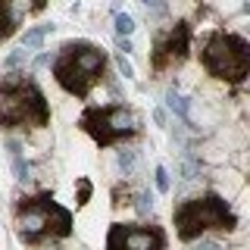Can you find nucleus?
<instances>
[{"label":"nucleus","mask_w":250,"mask_h":250,"mask_svg":"<svg viewBox=\"0 0 250 250\" xmlns=\"http://www.w3.org/2000/svg\"><path fill=\"white\" fill-rule=\"evenodd\" d=\"M47 122H50V106L41 88L25 78V72H10L0 78V125L44 128Z\"/></svg>","instance_id":"f257e3e1"},{"label":"nucleus","mask_w":250,"mask_h":250,"mask_svg":"<svg viewBox=\"0 0 250 250\" xmlns=\"http://www.w3.org/2000/svg\"><path fill=\"white\" fill-rule=\"evenodd\" d=\"M106 66V53L88 41H69L60 47V57L53 60V78L66 94L84 100L97 84L100 72Z\"/></svg>","instance_id":"f03ea898"},{"label":"nucleus","mask_w":250,"mask_h":250,"mask_svg":"<svg viewBox=\"0 0 250 250\" xmlns=\"http://www.w3.org/2000/svg\"><path fill=\"white\" fill-rule=\"evenodd\" d=\"M16 213H19V219H16L19 238L25 241V244H38L47 234L66 238V234L72 231V213H69L66 207H60L53 197H47V194L44 197H22Z\"/></svg>","instance_id":"7ed1b4c3"},{"label":"nucleus","mask_w":250,"mask_h":250,"mask_svg":"<svg viewBox=\"0 0 250 250\" xmlns=\"http://www.w3.org/2000/svg\"><path fill=\"white\" fill-rule=\"evenodd\" d=\"M200 60H203V69L219 82L238 84L250 75V44L238 35H225V31L213 35L203 47Z\"/></svg>","instance_id":"20e7f679"},{"label":"nucleus","mask_w":250,"mask_h":250,"mask_svg":"<svg viewBox=\"0 0 250 250\" xmlns=\"http://www.w3.org/2000/svg\"><path fill=\"white\" fill-rule=\"evenodd\" d=\"M207 229H234V213L216 194L191 197L175 209V231L182 241H197Z\"/></svg>","instance_id":"39448f33"},{"label":"nucleus","mask_w":250,"mask_h":250,"mask_svg":"<svg viewBox=\"0 0 250 250\" xmlns=\"http://www.w3.org/2000/svg\"><path fill=\"white\" fill-rule=\"evenodd\" d=\"M138 116L128 106H94L82 116V128L97 141L100 147H109L122 138L138 135Z\"/></svg>","instance_id":"423d86ee"},{"label":"nucleus","mask_w":250,"mask_h":250,"mask_svg":"<svg viewBox=\"0 0 250 250\" xmlns=\"http://www.w3.org/2000/svg\"><path fill=\"white\" fill-rule=\"evenodd\" d=\"M106 250H166V234L153 225L116 222L106 234Z\"/></svg>","instance_id":"0eeeda50"},{"label":"nucleus","mask_w":250,"mask_h":250,"mask_svg":"<svg viewBox=\"0 0 250 250\" xmlns=\"http://www.w3.org/2000/svg\"><path fill=\"white\" fill-rule=\"evenodd\" d=\"M188 47H191V28L185 25V22H178V25H172V31L166 38H160L156 41V50H153V69H166L172 62H182L188 57Z\"/></svg>","instance_id":"6e6552de"},{"label":"nucleus","mask_w":250,"mask_h":250,"mask_svg":"<svg viewBox=\"0 0 250 250\" xmlns=\"http://www.w3.org/2000/svg\"><path fill=\"white\" fill-rule=\"evenodd\" d=\"M166 106H169L172 113L178 116V119L191 122V106H188V100H185V97H182L178 91H166Z\"/></svg>","instance_id":"1a4fd4ad"},{"label":"nucleus","mask_w":250,"mask_h":250,"mask_svg":"<svg viewBox=\"0 0 250 250\" xmlns=\"http://www.w3.org/2000/svg\"><path fill=\"white\" fill-rule=\"evenodd\" d=\"M57 25H38V28H28L25 35H22V47H28V50H38V47L44 44V38L50 35V31Z\"/></svg>","instance_id":"9d476101"},{"label":"nucleus","mask_w":250,"mask_h":250,"mask_svg":"<svg viewBox=\"0 0 250 250\" xmlns=\"http://www.w3.org/2000/svg\"><path fill=\"white\" fill-rule=\"evenodd\" d=\"M16 19H19V16H16L10 6L0 0V41H6V38L16 31Z\"/></svg>","instance_id":"9b49d317"},{"label":"nucleus","mask_w":250,"mask_h":250,"mask_svg":"<svg viewBox=\"0 0 250 250\" xmlns=\"http://www.w3.org/2000/svg\"><path fill=\"white\" fill-rule=\"evenodd\" d=\"M135 163H138V153L135 150H119V153H116V166H119L122 175H131Z\"/></svg>","instance_id":"f8f14e48"},{"label":"nucleus","mask_w":250,"mask_h":250,"mask_svg":"<svg viewBox=\"0 0 250 250\" xmlns=\"http://www.w3.org/2000/svg\"><path fill=\"white\" fill-rule=\"evenodd\" d=\"M131 31H135V19H131L128 13H116V35H119V38H128Z\"/></svg>","instance_id":"ddd939ff"},{"label":"nucleus","mask_w":250,"mask_h":250,"mask_svg":"<svg viewBox=\"0 0 250 250\" xmlns=\"http://www.w3.org/2000/svg\"><path fill=\"white\" fill-rule=\"evenodd\" d=\"M10 156H13V175L19 178V182H25V178H28V163L22 160V150H16Z\"/></svg>","instance_id":"4468645a"},{"label":"nucleus","mask_w":250,"mask_h":250,"mask_svg":"<svg viewBox=\"0 0 250 250\" xmlns=\"http://www.w3.org/2000/svg\"><path fill=\"white\" fill-rule=\"evenodd\" d=\"M197 175H200V163L191 160V156H185V160H182V178L191 182V178H197Z\"/></svg>","instance_id":"2eb2a0df"},{"label":"nucleus","mask_w":250,"mask_h":250,"mask_svg":"<svg viewBox=\"0 0 250 250\" xmlns=\"http://www.w3.org/2000/svg\"><path fill=\"white\" fill-rule=\"evenodd\" d=\"M28 53H31L28 47H19V50H13L10 57H6V62H3V66H6V69H16V66H22V62L28 60Z\"/></svg>","instance_id":"dca6fc26"},{"label":"nucleus","mask_w":250,"mask_h":250,"mask_svg":"<svg viewBox=\"0 0 250 250\" xmlns=\"http://www.w3.org/2000/svg\"><path fill=\"white\" fill-rule=\"evenodd\" d=\"M135 207H138V213H150V209H153V194L150 191H141L138 194V203H135Z\"/></svg>","instance_id":"f3484780"},{"label":"nucleus","mask_w":250,"mask_h":250,"mask_svg":"<svg viewBox=\"0 0 250 250\" xmlns=\"http://www.w3.org/2000/svg\"><path fill=\"white\" fill-rule=\"evenodd\" d=\"M116 66H119V75H122V78H135V69H131L128 60H125V53H119V57H116Z\"/></svg>","instance_id":"a211bd4d"},{"label":"nucleus","mask_w":250,"mask_h":250,"mask_svg":"<svg viewBox=\"0 0 250 250\" xmlns=\"http://www.w3.org/2000/svg\"><path fill=\"white\" fill-rule=\"evenodd\" d=\"M153 175H156V188H160V191L166 194V191H169V172L163 169V166H156V172H153Z\"/></svg>","instance_id":"6ab92c4d"},{"label":"nucleus","mask_w":250,"mask_h":250,"mask_svg":"<svg viewBox=\"0 0 250 250\" xmlns=\"http://www.w3.org/2000/svg\"><path fill=\"white\" fill-rule=\"evenodd\" d=\"M141 3H144L147 10H153V13H166V0H141Z\"/></svg>","instance_id":"aec40b11"},{"label":"nucleus","mask_w":250,"mask_h":250,"mask_svg":"<svg viewBox=\"0 0 250 250\" xmlns=\"http://www.w3.org/2000/svg\"><path fill=\"white\" fill-rule=\"evenodd\" d=\"M91 197V185L88 182H78V203H84Z\"/></svg>","instance_id":"412c9836"},{"label":"nucleus","mask_w":250,"mask_h":250,"mask_svg":"<svg viewBox=\"0 0 250 250\" xmlns=\"http://www.w3.org/2000/svg\"><path fill=\"white\" fill-rule=\"evenodd\" d=\"M116 50H122V53H131L135 47H131V41H128V38H116Z\"/></svg>","instance_id":"4be33fe9"},{"label":"nucleus","mask_w":250,"mask_h":250,"mask_svg":"<svg viewBox=\"0 0 250 250\" xmlns=\"http://www.w3.org/2000/svg\"><path fill=\"white\" fill-rule=\"evenodd\" d=\"M47 62H50V53H41V57H38V60H35V69H44V66H47Z\"/></svg>","instance_id":"5701e85b"},{"label":"nucleus","mask_w":250,"mask_h":250,"mask_svg":"<svg viewBox=\"0 0 250 250\" xmlns=\"http://www.w3.org/2000/svg\"><path fill=\"white\" fill-rule=\"evenodd\" d=\"M197 250H222V247H219V244H213V241H200V244H197Z\"/></svg>","instance_id":"b1692460"},{"label":"nucleus","mask_w":250,"mask_h":250,"mask_svg":"<svg viewBox=\"0 0 250 250\" xmlns=\"http://www.w3.org/2000/svg\"><path fill=\"white\" fill-rule=\"evenodd\" d=\"M3 3H6V6H13V3H19V0H3ZM31 6H35V10H41L44 0H31Z\"/></svg>","instance_id":"393cba45"},{"label":"nucleus","mask_w":250,"mask_h":250,"mask_svg":"<svg viewBox=\"0 0 250 250\" xmlns=\"http://www.w3.org/2000/svg\"><path fill=\"white\" fill-rule=\"evenodd\" d=\"M153 119H156V125H163L166 122V113H163V109H153Z\"/></svg>","instance_id":"a878e982"},{"label":"nucleus","mask_w":250,"mask_h":250,"mask_svg":"<svg viewBox=\"0 0 250 250\" xmlns=\"http://www.w3.org/2000/svg\"><path fill=\"white\" fill-rule=\"evenodd\" d=\"M244 6H247V10H250V0H244Z\"/></svg>","instance_id":"bb28decb"}]
</instances>
